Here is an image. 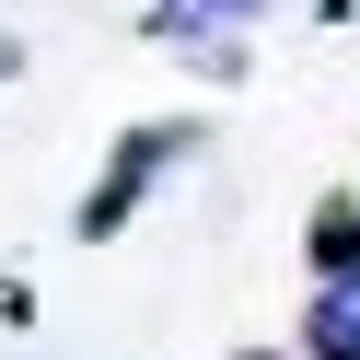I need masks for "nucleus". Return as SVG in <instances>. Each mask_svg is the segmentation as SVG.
Returning <instances> with one entry per match:
<instances>
[{
	"label": "nucleus",
	"mask_w": 360,
	"mask_h": 360,
	"mask_svg": "<svg viewBox=\"0 0 360 360\" xmlns=\"http://www.w3.org/2000/svg\"><path fill=\"white\" fill-rule=\"evenodd\" d=\"M12 70H24V47H12V24H0V82H12Z\"/></svg>",
	"instance_id": "5"
},
{
	"label": "nucleus",
	"mask_w": 360,
	"mask_h": 360,
	"mask_svg": "<svg viewBox=\"0 0 360 360\" xmlns=\"http://www.w3.org/2000/svg\"><path fill=\"white\" fill-rule=\"evenodd\" d=\"M302 267H314V290H360V186L314 198V221H302Z\"/></svg>",
	"instance_id": "2"
},
{
	"label": "nucleus",
	"mask_w": 360,
	"mask_h": 360,
	"mask_svg": "<svg viewBox=\"0 0 360 360\" xmlns=\"http://www.w3.org/2000/svg\"><path fill=\"white\" fill-rule=\"evenodd\" d=\"M290 360H360V290H314L302 302V337Z\"/></svg>",
	"instance_id": "4"
},
{
	"label": "nucleus",
	"mask_w": 360,
	"mask_h": 360,
	"mask_svg": "<svg viewBox=\"0 0 360 360\" xmlns=\"http://www.w3.org/2000/svg\"><path fill=\"white\" fill-rule=\"evenodd\" d=\"M186 151H198V117H151V128H128V140H117V163H105V186L82 198V244H117L128 221H140V198L163 186Z\"/></svg>",
	"instance_id": "1"
},
{
	"label": "nucleus",
	"mask_w": 360,
	"mask_h": 360,
	"mask_svg": "<svg viewBox=\"0 0 360 360\" xmlns=\"http://www.w3.org/2000/svg\"><path fill=\"white\" fill-rule=\"evenodd\" d=\"M279 0H151L163 47H244V24H267Z\"/></svg>",
	"instance_id": "3"
},
{
	"label": "nucleus",
	"mask_w": 360,
	"mask_h": 360,
	"mask_svg": "<svg viewBox=\"0 0 360 360\" xmlns=\"http://www.w3.org/2000/svg\"><path fill=\"white\" fill-rule=\"evenodd\" d=\"M256 360H279V349H256Z\"/></svg>",
	"instance_id": "6"
}]
</instances>
